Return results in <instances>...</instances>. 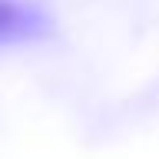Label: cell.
Listing matches in <instances>:
<instances>
[{
  "mask_svg": "<svg viewBox=\"0 0 159 159\" xmlns=\"http://www.w3.org/2000/svg\"><path fill=\"white\" fill-rule=\"evenodd\" d=\"M50 33V17L33 3L0 0V43L13 40H37Z\"/></svg>",
  "mask_w": 159,
  "mask_h": 159,
  "instance_id": "1",
  "label": "cell"
}]
</instances>
